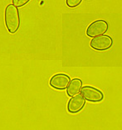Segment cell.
Segmentation results:
<instances>
[{"label": "cell", "mask_w": 122, "mask_h": 130, "mask_svg": "<svg viewBox=\"0 0 122 130\" xmlns=\"http://www.w3.org/2000/svg\"><path fill=\"white\" fill-rule=\"evenodd\" d=\"M5 25L10 34H16L20 27V15L18 9L13 4H8L5 8Z\"/></svg>", "instance_id": "1"}, {"label": "cell", "mask_w": 122, "mask_h": 130, "mask_svg": "<svg viewBox=\"0 0 122 130\" xmlns=\"http://www.w3.org/2000/svg\"><path fill=\"white\" fill-rule=\"evenodd\" d=\"M80 93L85 100L89 102L98 103L104 99V94L98 88L92 86H84L82 87Z\"/></svg>", "instance_id": "2"}, {"label": "cell", "mask_w": 122, "mask_h": 130, "mask_svg": "<svg viewBox=\"0 0 122 130\" xmlns=\"http://www.w3.org/2000/svg\"><path fill=\"white\" fill-rule=\"evenodd\" d=\"M109 28L108 23L106 20L98 19L91 23L87 27V35L88 37L95 38L100 35L105 34Z\"/></svg>", "instance_id": "3"}, {"label": "cell", "mask_w": 122, "mask_h": 130, "mask_svg": "<svg viewBox=\"0 0 122 130\" xmlns=\"http://www.w3.org/2000/svg\"><path fill=\"white\" fill-rule=\"evenodd\" d=\"M113 44V39L108 35H100L91 40L90 45L93 49L98 51H105L109 49Z\"/></svg>", "instance_id": "4"}, {"label": "cell", "mask_w": 122, "mask_h": 130, "mask_svg": "<svg viewBox=\"0 0 122 130\" xmlns=\"http://www.w3.org/2000/svg\"><path fill=\"white\" fill-rule=\"evenodd\" d=\"M71 80L70 77L65 73H56L50 79V86L57 90H64L67 88Z\"/></svg>", "instance_id": "5"}, {"label": "cell", "mask_w": 122, "mask_h": 130, "mask_svg": "<svg viewBox=\"0 0 122 130\" xmlns=\"http://www.w3.org/2000/svg\"><path fill=\"white\" fill-rule=\"evenodd\" d=\"M86 100L83 99L81 94H76L75 96L71 97V99L68 101L67 108L70 113L75 114L79 113L85 107Z\"/></svg>", "instance_id": "6"}, {"label": "cell", "mask_w": 122, "mask_h": 130, "mask_svg": "<svg viewBox=\"0 0 122 130\" xmlns=\"http://www.w3.org/2000/svg\"><path fill=\"white\" fill-rule=\"evenodd\" d=\"M82 87V81L80 78H73L70 80L67 87V93L69 97L75 96L80 93Z\"/></svg>", "instance_id": "7"}, {"label": "cell", "mask_w": 122, "mask_h": 130, "mask_svg": "<svg viewBox=\"0 0 122 130\" xmlns=\"http://www.w3.org/2000/svg\"><path fill=\"white\" fill-rule=\"evenodd\" d=\"M82 0H66V4L69 8H76L77 6L81 4Z\"/></svg>", "instance_id": "8"}, {"label": "cell", "mask_w": 122, "mask_h": 130, "mask_svg": "<svg viewBox=\"0 0 122 130\" xmlns=\"http://www.w3.org/2000/svg\"><path fill=\"white\" fill-rule=\"evenodd\" d=\"M30 0H13V4L16 7H23L25 4H27Z\"/></svg>", "instance_id": "9"}]
</instances>
